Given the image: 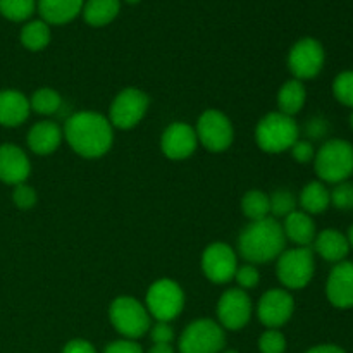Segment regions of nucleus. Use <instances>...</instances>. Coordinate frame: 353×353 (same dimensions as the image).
<instances>
[{"label":"nucleus","mask_w":353,"mask_h":353,"mask_svg":"<svg viewBox=\"0 0 353 353\" xmlns=\"http://www.w3.org/2000/svg\"><path fill=\"white\" fill-rule=\"evenodd\" d=\"M252 302L250 296L241 288H231L221 296L217 303V317L221 326L238 331L250 321Z\"/></svg>","instance_id":"12"},{"label":"nucleus","mask_w":353,"mask_h":353,"mask_svg":"<svg viewBox=\"0 0 353 353\" xmlns=\"http://www.w3.org/2000/svg\"><path fill=\"white\" fill-rule=\"evenodd\" d=\"M333 93L338 102L353 109V71H345L334 78Z\"/></svg>","instance_id":"31"},{"label":"nucleus","mask_w":353,"mask_h":353,"mask_svg":"<svg viewBox=\"0 0 353 353\" xmlns=\"http://www.w3.org/2000/svg\"><path fill=\"white\" fill-rule=\"evenodd\" d=\"M85 0H40L38 10L47 24H65L83 10Z\"/></svg>","instance_id":"21"},{"label":"nucleus","mask_w":353,"mask_h":353,"mask_svg":"<svg viewBox=\"0 0 353 353\" xmlns=\"http://www.w3.org/2000/svg\"><path fill=\"white\" fill-rule=\"evenodd\" d=\"M172 338H174V331L168 323H157L152 327V340L155 343H169L171 345Z\"/></svg>","instance_id":"37"},{"label":"nucleus","mask_w":353,"mask_h":353,"mask_svg":"<svg viewBox=\"0 0 353 353\" xmlns=\"http://www.w3.org/2000/svg\"><path fill=\"white\" fill-rule=\"evenodd\" d=\"M224 353H238V352H234V350H230V352H224Z\"/></svg>","instance_id":"46"},{"label":"nucleus","mask_w":353,"mask_h":353,"mask_svg":"<svg viewBox=\"0 0 353 353\" xmlns=\"http://www.w3.org/2000/svg\"><path fill=\"white\" fill-rule=\"evenodd\" d=\"M34 0H0V14L10 21H24L34 12Z\"/></svg>","instance_id":"29"},{"label":"nucleus","mask_w":353,"mask_h":353,"mask_svg":"<svg viewBox=\"0 0 353 353\" xmlns=\"http://www.w3.org/2000/svg\"><path fill=\"white\" fill-rule=\"evenodd\" d=\"M31 165L26 154L16 145H0V181L21 185L30 176Z\"/></svg>","instance_id":"17"},{"label":"nucleus","mask_w":353,"mask_h":353,"mask_svg":"<svg viewBox=\"0 0 353 353\" xmlns=\"http://www.w3.org/2000/svg\"><path fill=\"white\" fill-rule=\"evenodd\" d=\"M30 100L16 90L0 92V124L14 128L23 124L30 116Z\"/></svg>","instance_id":"18"},{"label":"nucleus","mask_w":353,"mask_h":353,"mask_svg":"<svg viewBox=\"0 0 353 353\" xmlns=\"http://www.w3.org/2000/svg\"><path fill=\"white\" fill-rule=\"evenodd\" d=\"M241 210L250 221H261L269 217V196L261 190H250L241 200Z\"/></svg>","instance_id":"27"},{"label":"nucleus","mask_w":353,"mask_h":353,"mask_svg":"<svg viewBox=\"0 0 353 353\" xmlns=\"http://www.w3.org/2000/svg\"><path fill=\"white\" fill-rule=\"evenodd\" d=\"M124 2H128V3H131V6H134V3L141 2V0H124Z\"/></svg>","instance_id":"44"},{"label":"nucleus","mask_w":353,"mask_h":353,"mask_svg":"<svg viewBox=\"0 0 353 353\" xmlns=\"http://www.w3.org/2000/svg\"><path fill=\"white\" fill-rule=\"evenodd\" d=\"M300 205H302L303 212H307L309 216L324 212L331 205L330 190L321 181L309 183L300 193Z\"/></svg>","instance_id":"25"},{"label":"nucleus","mask_w":353,"mask_h":353,"mask_svg":"<svg viewBox=\"0 0 353 353\" xmlns=\"http://www.w3.org/2000/svg\"><path fill=\"white\" fill-rule=\"evenodd\" d=\"M290 150H292L293 159H295L296 162H300V164H307V162H310L314 157H316V152H314L312 143L305 140H296L295 145H293Z\"/></svg>","instance_id":"36"},{"label":"nucleus","mask_w":353,"mask_h":353,"mask_svg":"<svg viewBox=\"0 0 353 353\" xmlns=\"http://www.w3.org/2000/svg\"><path fill=\"white\" fill-rule=\"evenodd\" d=\"M62 353H97L92 343L85 340H72L64 347Z\"/></svg>","instance_id":"39"},{"label":"nucleus","mask_w":353,"mask_h":353,"mask_svg":"<svg viewBox=\"0 0 353 353\" xmlns=\"http://www.w3.org/2000/svg\"><path fill=\"white\" fill-rule=\"evenodd\" d=\"M286 236L283 226L272 217L252 221L240 234V254L252 264H265L285 252Z\"/></svg>","instance_id":"2"},{"label":"nucleus","mask_w":353,"mask_h":353,"mask_svg":"<svg viewBox=\"0 0 353 353\" xmlns=\"http://www.w3.org/2000/svg\"><path fill=\"white\" fill-rule=\"evenodd\" d=\"M196 143H199V138H196L195 130L185 123L171 124L164 131L161 140L162 152L174 161L190 157L195 152Z\"/></svg>","instance_id":"16"},{"label":"nucleus","mask_w":353,"mask_h":353,"mask_svg":"<svg viewBox=\"0 0 353 353\" xmlns=\"http://www.w3.org/2000/svg\"><path fill=\"white\" fill-rule=\"evenodd\" d=\"M12 200L19 209L26 210L34 205V202H37V193H34V190L31 186L21 183V185H16V188H14Z\"/></svg>","instance_id":"34"},{"label":"nucleus","mask_w":353,"mask_h":353,"mask_svg":"<svg viewBox=\"0 0 353 353\" xmlns=\"http://www.w3.org/2000/svg\"><path fill=\"white\" fill-rule=\"evenodd\" d=\"M121 9L119 0H88L83 6V16L90 26H105L112 23Z\"/></svg>","instance_id":"23"},{"label":"nucleus","mask_w":353,"mask_h":353,"mask_svg":"<svg viewBox=\"0 0 353 353\" xmlns=\"http://www.w3.org/2000/svg\"><path fill=\"white\" fill-rule=\"evenodd\" d=\"M295 310L292 295L286 290H271L261 299L257 307L259 319L264 326L276 330L290 321Z\"/></svg>","instance_id":"14"},{"label":"nucleus","mask_w":353,"mask_h":353,"mask_svg":"<svg viewBox=\"0 0 353 353\" xmlns=\"http://www.w3.org/2000/svg\"><path fill=\"white\" fill-rule=\"evenodd\" d=\"M202 269L203 274L212 283L223 285L231 281L238 269L233 248L226 243L209 245L202 255Z\"/></svg>","instance_id":"13"},{"label":"nucleus","mask_w":353,"mask_h":353,"mask_svg":"<svg viewBox=\"0 0 353 353\" xmlns=\"http://www.w3.org/2000/svg\"><path fill=\"white\" fill-rule=\"evenodd\" d=\"M288 65L295 79L316 78L324 65L323 45L314 38H302L290 50Z\"/></svg>","instance_id":"11"},{"label":"nucleus","mask_w":353,"mask_h":353,"mask_svg":"<svg viewBox=\"0 0 353 353\" xmlns=\"http://www.w3.org/2000/svg\"><path fill=\"white\" fill-rule=\"evenodd\" d=\"M196 138L209 152H224L233 143V126L219 110H205L196 124Z\"/></svg>","instance_id":"9"},{"label":"nucleus","mask_w":353,"mask_h":353,"mask_svg":"<svg viewBox=\"0 0 353 353\" xmlns=\"http://www.w3.org/2000/svg\"><path fill=\"white\" fill-rule=\"evenodd\" d=\"M331 203L340 210H353V183L343 181L334 186L330 192Z\"/></svg>","instance_id":"32"},{"label":"nucleus","mask_w":353,"mask_h":353,"mask_svg":"<svg viewBox=\"0 0 353 353\" xmlns=\"http://www.w3.org/2000/svg\"><path fill=\"white\" fill-rule=\"evenodd\" d=\"M347 240H348V245H350V248H353V224H352L350 230H348V233H347Z\"/></svg>","instance_id":"43"},{"label":"nucleus","mask_w":353,"mask_h":353,"mask_svg":"<svg viewBox=\"0 0 353 353\" xmlns=\"http://www.w3.org/2000/svg\"><path fill=\"white\" fill-rule=\"evenodd\" d=\"M148 109V97L138 88H126L114 99L110 105V124L121 130L134 128Z\"/></svg>","instance_id":"10"},{"label":"nucleus","mask_w":353,"mask_h":353,"mask_svg":"<svg viewBox=\"0 0 353 353\" xmlns=\"http://www.w3.org/2000/svg\"><path fill=\"white\" fill-rule=\"evenodd\" d=\"M50 41V28L45 21H31L21 30V43L28 50H41Z\"/></svg>","instance_id":"26"},{"label":"nucleus","mask_w":353,"mask_h":353,"mask_svg":"<svg viewBox=\"0 0 353 353\" xmlns=\"http://www.w3.org/2000/svg\"><path fill=\"white\" fill-rule=\"evenodd\" d=\"M316 172L326 183H343L353 174V147L345 140H330L314 157Z\"/></svg>","instance_id":"3"},{"label":"nucleus","mask_w":353,"mask_h":353,"mask_svg":"<svg viewBox=\"0 0 353 353\" xmlns=\"http://www.w3.org/2000/svg\"><path fill=\"white\" fill-rule=\"evenodd\" d=\"M64 137L81 157H102L112 145V124L97 112H78L65 123Z\"/></svg>","instance_id":"1"},{"label":"nucleus","mask_w":353,"mask_h":353,"mask_svg":"<svg viewBox=\"0 0 353 353\" xmlns=\"http://www.w3.org/2000/svg\"><path fill=\"white\" fill-rule=\"evenodd\" d=\"M226 345L223 327L210 319L190 324L179 338V353H219Z\"/></svg>","instance_id":"7"},{"label":"nucleus","mask_w":353,"mask_h":353,"mask_svg":"<svg viewBox=\"0 0 353 353\" xmlns=\"http://www.w3.org/2000/svg\"><path fill=\"white\" fill-rule=\"evenodd\" d=\"M350 124H352V128H353V112H352V116H350Z\"/></svg>","instance_id":"45"},{"label":"nucleus","mask_w":353,"mask_h":353,"mask_svg":"<svg viewBox=\"0 0 353 353\" xmlns=\"http://www.w3.org/2000/svg\"><path fill=\"white\" fill-rule=\"evenodd\" d=\"M148 353H174V348L169 343H155Z\"/></svg>","instance_id":"42"},{"label":"nucleus","mask_w":353,"mask_h":353,"mask_svg":"<svg viewBox=\"0 0 353 353\" xmlns=\"http://www.w3.org/2000/svg\"><path fill=\"white\" fill-rule=\"evenodd\" d=\"M307 353H345V350L336 345H319V347L310 348Z\"/></svg>","instance_id":"41"},{"label":"nucleus","mask_w":353,"mask_h":353,"mask_svg":"<svg viewBox=\"0 0 353 353\" xmlns=\"http://www.w3.org/2000/svg\"><path fill=\"white\" fill-rule=\"evenodd\" d=\"M283 231H285V236L299 247H309L316 240V223L309 214L300 212V210H293L290 216H286Z\"/></svg>","instance_id":"22"},{"label":"nucleus","mask_w":353,"mask_h":353,"mask_svg":"<svg viewBox=\"0 0 353 353\" xmlns=\"http://www.w3.org/2000/svg\"><path fill=\"white\" fill-rule=\"evenodd\" d=\"M234 278H236L238 285L243 290L254 288L259 283V272L254 265H243V268H238L234 272Z\"/></svg>","instance_id":"35"},{"label":"nucleus","mask_w":353,"mask_h":353,"mask_svg":"<svg viewBox=\"0 0 353 353\" xmlns=\"http://www.w3.org/2000/svg\"><path fill=\"white\" fill-rule=\"evenodd\" d=\"M109 317L117 333L126 336L128 340L143 336L150 327L148 310L131 296H119L110 303Z\"/></svg>","instance_id":"5"},{"label":"nucleus","mask_w":353,"mask_h":353,"mask_svg":"<svg viewBox=\"0 0 353 353\" xmlns=\"http://www.w3.org/2000/svg\"><path fill=\"white\" fill-rule=\"evenodd\" d=\"M314 248H316V252L324 261L333 262V264L343 262L348 252H350L347 234H343L338 230H324L319 234H316Z\"/></svg>","instance_id":"20"},{"label":"nucleus","mask_w":353,"mask_h":353,"mask_svg":"<svg viewBox=\"0 0 353 353\" xmlns=\"http://www.w3.org/2000/svg\"><path fill=\"white\" fill-rule=\"evenodd\" d=\"M62 137L64 133L57 124L52 121H41V123L34 124L28 133V145L34 154L48 155L57 150Z\"/></svg>","instance_id":"19"},{"label":"nucleus","mask_w":353,"mask_h":353,"mask_svg":"<svg viewBox=\"0 0 353 353\" xmlns=\"http://www.w3.org/2000/svg\"><path fill=\"white\" fill-rule=\"evenodd\" d=\"M269 207H271V212L276 217H286L295 210L296 200L292 192L278 190V192L269 196Z\"/></svg>","instance_id":"30"},{"label":"nucleus","mask_w":353,"mask_h":353,"mask_svg":"<svg viewBox=\"0 0 353 353\" xmlns=\"http://www.w3.org/2000/svg\"><path fill=\"white\" fill-rule=\"evenodd\" d=\"M316 271L314 252L309 247H296L279 255L278 278L290 290H302L312 279Z\"/></svg>","instance_id":"6"},{"label":"nucleus","mask_w":353,"mask_h":353,"mask_svg":"<svg viewBox=\"0 0 353 353\" xmlns=\"http://www.w3.org/2000/svg\"><path fill=\"white\" fill-rule=\"evenodd\" d=\"M307 92L305 86L300 79H290L285 85L281 86L278 93V105L279 112L286 114V116H295L296 112H300L305 103Z\"/></svg>","instance_id":"24"},{"label":"nucleus","mask_w":353,"mask_h":353,"mask_svg":"<svg viewBox=\"0 0 353 353\" xmlns=\"http://www.w3.org/2000/svg\"><path fill=\"white\" fill-rule=\"evenodd\" d=\"M259 348L262 353H285L286 340L279 331L269 330L259 340Z\"/></svg>","instance_id":"33"},{"label":"nucleus","mask_w":353,"mask_h":353,"mask_svg":"<svg viewBox=\"0 0 353 353\" xmlns=\"http://www.w3.org/2000/svg\"><path fill=\"white\" fill-rule=\"evenodd\" d=\"M257 145L268 154H281L290 150L299 140V126L292 116L271 112L262 117L255 130Z\"/></svg>","instance_id":"4"},{"label":"nucleus","mask_w":353,"mask_h":353,"mask_svg":"<svg viewBox=\"0 0 353 353\" xmlns=\"http://www.w3.org/2000/svg\"><path fill=\"white\" fill-rule=\"evenodd\" d=\"M327 300L336 309L353 307V262H338L326 283Z\"/></svg>","instance_id":"15"},{"label":"nucleus","mask_w":353,"mask_h":353,"mask_svg":"<svg viewBox=\"0 0 353 353\" xmlns=\"http://www.w3.org/2000/svg\"><path fill=\"white\" fill-rule=\"evenodd\" d=\"M185 295L178 283L171 279H159L148 288L147 310L159 323H169L181 314Z\"/></svg>","instance_id":"8"},{"label":"nucleus","mask_w":353,"mask_h":353,"mask_svg":"<svg viewBox=\"0 0 353 353\" xmlns=\"http://www.w3.org/2000/svg\"><path fill=\"white\" fill-rule=\"evenodd\" d=\"M61 103H62L61 95L52 88L38 90V92L33 93V97H31L30 100L31 109L38 114H43V116L57 112Z\"/></svg>","instance_id":"28"},{"label":"nucleus","mask_w":353,"mask_h":353,"mask_svg":"<svg viewBox=\"0 0 353 353\" xmlns=\"http://www.w3.org/2000/svg\"><path fill=\"white\" fill-rule=\"evenodd\" d=\"M103 353H143V350L133 340H119L110 343Z\"/></svg>","instance_id":"38"},{"label":"nucleus","mask_w":353,"mask_h":353,"mask_svg":"<svg viewBox=\"0 0 353 353\" xmlns=\"http://www.w3.org/2000/svg\"><path fill=\"white\" fill-rule=\"evenodd\" d=\"M307 131H309V134L312 138H321L326 134L327 131V123L324 119H321V117H316V119H312L309 123V126H307Z\"/></svg>","instance_id":"40"}]
</instances>
